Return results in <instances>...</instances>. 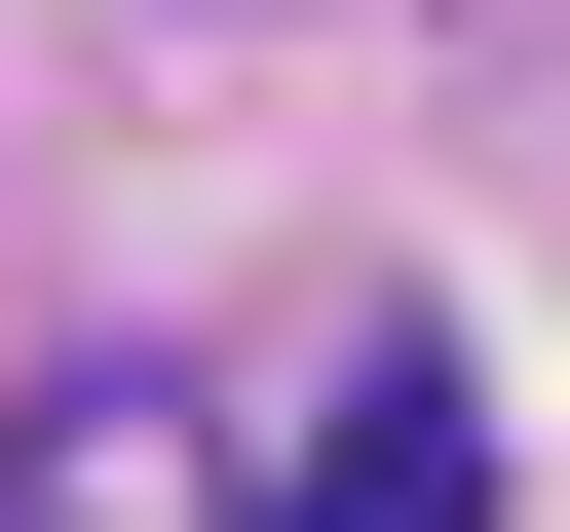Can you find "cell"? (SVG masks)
I'll return each mask as SVG.
<instances>
[{"mask_svg":"<svg viewBox=\"0 0 570 532\" xmlns=\"http://www.w3.org/2000/svg\"><path fill=\"white\" fill-rule=\"evenodd\" d=\"M228 532H494V418H456V343H381V381H343L305 456H266Z\"/></svg>","mask_w":570,"mask_h":532,"instance_id":"1","label":"cell"}]
</instances>
